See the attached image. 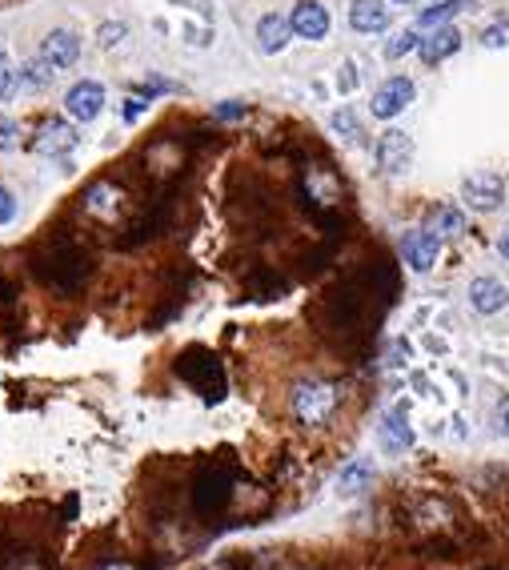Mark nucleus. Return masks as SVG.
<instances>
[{
    "mask_svg": "<svg viewBox=\"0 0 509 570\" xmlns=\"http://www.w3.org/2000/svg\"><path fill=\"white\" fill-rule=\"evenodd\" d=\"M36 273L53 285V290L68 293V290H77V285L88 278V258H85V249H80L73 238L60 233L57 241H48L45 258H36Z\"/></svg>",
    "mask_w": 509,
    "mask_h": 570,
    "instance_id": "f257e3e1",
    "label": "nucleus"
},
{
    "mask_svg": "<svg viewBox=\"0 0 509 570\" xmlns=\"http://www.w3.org/2000/svg\"><path fill=\"white\" fill-rule=\"evenodd\" d=\"M333 410H338V385L329 382H305L293 394V414L305 426H325L333 418Z\"/></svg>",
    "mask_w": 509,
    "mask_h": 570,
    "instance_id": "f03ea898",
    "label": "nucleus"
},
{
    "mask_svg": "<svg viewBox=\"0 0 509 570\" xmlns=\"http://www.w3.org/2000/svg\"><path fill=\"white\" fill-rule=\"evenodd\" d=\"M177 370H181V378H185L189 385H197V390H205L209 398H221V362L213 358L209 350H189L185 358L177 362Z\"/></svg>",
    "mask_w": 509,
    "mask_h": 570,
    "instance_id": "7ed1b4c3",
    "label": "nucleus"
},
{
    "mask_svg": "<svg viewBox=\"0 0 509 570\" xmlns=\"http://www.w3.org/2000/svg\"><path fill=\"white\" fill-rule=\"evenodd\" d=\"M100 109H105V85L100 80H77L73 89L65 93V113L77 121V125H88V121L100 117Z\"/></svg>",
    "mask_w": 509,
    "mask_h": 570,
    "instance_id": "20e7f679",
    "label": "nucleus"
},
{
    "mask_svg": "<svg viewBox=\"0 0 509 570\" xmlns=\"http://www.w3.org/2000/svg\"><path fill=\"white\" fill-rule=\"evenodd\" d=\"M437 253H441V238L425 226V229H410L401 238V261L417 273H430L437 266Z\"/></svg>",
    "mask_w": 509,
    "mask_h": 570,
    "instance_id": "39448f33",
    "label": "nucleus"
},
{
    "mask_svg": "<svg viewBox=\"0 0 509 570\" xmlns=\"http://www.w3.org/2000/svg\"><path fill=\"white\" fill-rule=\"evenodd\" d=\"M413 93H417V89H413L410 77H390L385 85H378V93H373L369 113L378 117V121H393L397 113H405V109H410Z\"/></svg>",
    "mask_w": 509,
    "mask_h": 570,
    "instance_id": "423d86ee",
    "label": "nucleus"
},
{
    "mask_svg": "<svg viewBox=\"0 0 509 570\" xmlns=\"http://www.w3.org/2000/svg\"><path fill=\"white\" fill-rule=\"evenodd\" d=\"M77 145H80L77 125H68V121H60V117L45 121L33 137V153H40V157H68Z\"/></svg>",
    "mask_w": 509,
    "mask_h": 570,
    "instance_id": "0eeeda50",
    "label": "nucleus"
},
{
    "mask_svg": "<svg viewBox=\"0 0 509 570\" xmlns=\"http://www.w3.org/2000/svg\"><path fill=\"white\" fill-rule=\"evenodd\" d=\"M378 165L381 173H405L413 165V137L405 129H385L381 141H378Z\"/></svg>",
    "mask_w": 509,
    "mask_h": 570,
    "instance_id": "6e6552de",
    "label": "nucleus"
},
{
    "mask_svg": "<svg viewBox=\"0 0 509 570\" xmlns=\"http://www.w3.org/2000/svg\"><path fill=\"white\" fill-rule=\"evenodd\" d=\"M289 25H293V37L301 40H325L329 37V8L317 5V0H297L289 13Z\"/></svg>",
    "mask_w": 509,
    "mask_h": 570,
    "instance_id": "1a4fd4ad",
    "label": "nucleus"
},
{
    "mask_svg": "<svg viewBox=\"0 0 509 570\" xmlns=\"http://www.w3.org/2000/svg\"><path fill=\"white\" fill-rule=\"evenodd\" d=\"M40 57L53 69H73L80 60V37L73 28H53V33H45V40H40Z\"/></svg>",
    "mask_w": 509,
    "mask_h": 570,
    "instance_id": "9d476101",
    "label": "nucleus"
},
{
    "mask_svg": "<svg viewBox=\"0 0 509 570\" xmlns=\"http://www.w3.org/2000/svg\"><path fill=\"white\" fill-rule=\"evenodd\" d=\"M349 28L353 33H385L390 28V5L385 0H353L349 5Z\"/></svg>",
    "mask_w": 509,
    "mask_h": 570,
    "instance_id": "9b49d317",
    "label": "nucleus"
},
{
    "mask_svg": "<svg viewBox=\"0 0 509 570\" xmlns=\"http://www.w3.org/2000/svg\"><path fill=\"white\" fill-rule=\"evenodd\" d=\"M462 197L470 201L473 209H497L502 206V197H505L502 177H493V173H473V177H465Z\"/></svg>",
    "mask_w": 509,
    "mask_h": 570,
    "instance_id": "f8f14e48",
    "label": "nucleus"
},
{
    "mask_svg": "<svg viewBox=\"0 0 509 570\" xmlns=\"http://www.w3.org/2000/svg\"><path fill=\"white\" fill-rule=\"evenodd\" d=\"M457 48H462V33H457L453 25H441L433 28L430 37H421V45H417V57L425 60V65H441L445 57H453Z\"/></svg>",
    "mask_w": 509,
    "mask_h": 570,
    "instance_id": "ddd939ff",
    "label": "nucleus"
},
{
    "mask_svg": "<svg viewBox=\"0 0 509 570\" xmlns=\"http://www.w3.org/2000/svg\"><path fill=\"white\" fill-rule=\"evenodd\" d=\"M289 37H293V25H289V16H281V13H265L257 20V48L265 57H277L285 45H289Z\"/></svg>",
    "mask_w": 509,
    "mask_h": 570,
    "instance_id": "4468645a",
    "label": "nucleus"
},
{
    "mask_svg": "<svg viewBox=\"0 0 509 570\" xmlns=\"http://www.w3.org/2000/svg\"><path fill=\"white\" fill-rule=\"evenodd\" d=\"M229 474L225 470H209L205 478L197 482V491H192V502H197V511H221V506L229 502Z\"/></svg>",
    "mask_w": 509,
    "mask_h": 570,
    "instance_id": "2eb2a0df",
    "label": "nucleus"
},
{
    "mask_svg": "<svg viewBox=\"0 0 509 570\" xmlns=\"http://www.w3.org/2000/svg\"><path fill=\"white\" fill-rule=\"evenodd\" d=\"M470 305H473L477 313H497V310H505V305H509L505 281H497V278H473V285H470Z\"/></svg>",
    "mask_w": 509,
    "mask_h": 570,
    "instance_id": "dca6fc26",
    "label": "nucleus"
},
{
    "mask_svg": "<svg viewBox=\"0 0 509 570\" xmlns=\"http://www.w3.org/2000/svg\"><path fill=\"white\" fill-rule=\"evenodd\" d=\"M120 206V189L109 185V181H97V185L85 189V213H93V217H109V213H117Z\"/></svg>",
    "mask_w": 509,
    "mask_h": 570,
    "instance_id": "f3484780",
    "label": "nucleus"
},
{
    "mask_svg": "<svg viewBox=\"0 0 509 570\" xmlns=\"http://www.w3.org/2000/svg\"><path fill=\"white\" fill-rule=\"evenodd\" d=\"M381 446L385 450H410L413 446V430H410V422L401 418V414H390V418L381 422Z\"/></svg>",
    "mask_w": 509,
    "mask_h": 570,
    "instance_id": "a211bd4d",
    "label": "nucleus"
},
{
    "mask_svg": "<svg viewBox=\"0 0 509 570\" xmlns=\"http://www.w3.org/2000/svg\"><path fill=\"white\" fill-rule=\"evenodd\" d=\"M465 8H473V0H441V5L425 8L417 25H421V28H441V25H450L453 16H462Z\"/></svg>",
    "mask_w": 509,
    "mask_h": 570,
    "instance_id": "6ab92c4d",
    "label": "nucleus"
},
{
    "mask_svg": "<svg viewBox=\"0 0 509 570\" xmlns=\"http://www.w3.org/2000/svg\"><path fill=\"white\" fill-rule=\"evenodd\" d=\"M57 73L60 69H53L45 57H36V60H28V65L20 69V89H33V93L36 89H48L57 80Z\"/></svg>",
    "mask_w": 509,
    "mask_h": 570,
    "instance_id": "aec40b11",
    "label": "nucleus"
},
{
    "mask_svg": "<svg viewBox=\"0 0 509 570\" xmlns=\"http://www.w3.org/2000/svg\"><path fill=\"white\" fill-rule=\"evenodd\" d=\"M430 229L437 233V238H457V233L465 229V213H462V209H453V206H441V209L433 213Z\"/></svg>",
    "mask_w": 509,
    "mask_h": 570,
    "instance_id": "412c9836",
    "label": "nucleus"
},
{
    "mask_svg": "<svg viewBox=\"0 0 509 570\" xmlns=\"http://www.w3.org/2000/svg\"><path fill=\"white\" fill-rule=\"evenodd\" d=\"M16 89H20V69L13 65V57H8V53H0V105L13 100Z\"/></svg>",
    "mask_w": 509,
    "mask_h": 570,
    "instance_id": "4be33fe9",
    "label": "nucleus"
},
{
    "mask_svg": "<svg viewBox=\"0 0 509 570\" xmlns=\"http://www.w3.org/2000/svg\"><path fill=\"white\" fill-rule=\"evenodd\" d=\"M329 129L338 137H345V141H358L361 137V121H358V113L353 109H338V113L329 117Z\"/></svg>",
    "mask_w": 509,
    "mask_h": 570,
    "instance_id": "5701e85b",
    "label": "nucleus"
},
{
    "mask_svg": "<svg viewBox=\"0 0 509 570\" xmlns=\"http://www.w3.org/2000/svg\"><path fill=\"white\" fill-rule=\"evenodd\" d=\"M125 37H129V25H125V20H105V25L97 28V45H100V48H117Z\"/></svg>",
    "mask_w": 509,
    "mask_h": 570,
    "instance_id": "b1692460",
    "label": "nucleus"
},
{
    "mask_svg": "<svg viewBox=\"0 0 509 570\" xmlns=\"http://www.w3.org/2000/svg\"><path fill=\"white\" fill-rule=\"evenodd\" d=\"M417 45H421V37H417V33H413V28H405V33H397V37L390 40V45H385V57H390V60H397V57L413 53V48H417Z\"/></svg>",
    "mask_w": 509,
    "mask_h": 570,
    "instance_id": "393cba45",
    "label": "nucleus"
},
{
    "mask_svg": "<svg viewBox=\"0 0 509 570\" xmlns=\"http://www.w3.org/2000/svg\"><path fill=\"white\" fill-rule=\"evenodd\" d=\"M16 145H20V121H13V117L0 113V153L16 149Z\"/></svg>",
    "mask_w": 509,
    "mask_h": 570,
    "instance_id": "a878e982",
    "label": "nucleus"
},
{
    "mask_svg": "<svg viewBox=\"0 0 509 570\" xmlns=\"http://www.w3.org/2000/svg\"><path fill=\"white\" fill-rule=\"evenodd\" d=\"M369 478H373V470H369V466H349V470L341 474V491H345V494L361 491V482H369Z\"/></svg>",
    "mask_w": 509,
    "mask_h": 570,
    "instance_id": "bb28decb",
    "label": "nucleus"
},
{
    "mask_svg": "<svg viewBox=\"0 0 509 570\" xmlns=\"http://www.w3.org/2000/svg\"><path fill=\"white\" fill-rule=\"evenodd\" d=\"M482 45H485V48H505V45H509V20H502V25H490V28H485Z\"/></svg>",
    "mask_w": 509,
    "mask_h": 570,
    "instance_id": "cd10ccee",
    "label": "nucleus"
},
{
    "mask_svg": "<svg viewBox=\"0 0 509 570\" xmlns=\"http://www.w3.org/2000/svg\"><path fill=\"white\" fill-rule=\"evenodd\" d=\"M13 217H16V197H13V189L0 185V226H8Z\"/></svg>",
    "mask_w": 509,
    "mask_h": 570,
    "instance_id": "c85d7f7f",
    "label": "nucleus"
},
{
    "mask_svg": "<svg viewBox=\"0 0 509 570\" xmlns=\"http://www.w3.org/2000/svg\"><path fill=\"white\" fill-rule=\"evenodd\" d=\"M245 117V105L241 100H225V105H217V121H241Z\"/></svg>",
    "mask_w": 509,
    "mask_h": 570,
    "instance_id": "c756f323",
    "label": "nucleus"
},
{
    "mask_svg": "<svg viewBox=\"0 0 509 570\" xmlns=\"http://www.w3.org/2000/svg\"><path fill=\"white\" fill-rule=\"evenodd\" d=\"M145 109H149L145 97H129V100H125V121H137L140 113H145Z\"/></svg>",
    "mask_w": 509,
    "mask_h": 570,
    "instance_id": "7c9ffc66",
    "label": "nucleus"
},
{
    "mask_svg": "<svg viewBox=\"0 0 509 570\" xmlns=\"http://www.w3.org/2000/svg\"><path fill=\"white\" fill-rule=\"evenodd\" d=\"M353 85H358V73H353V60H349V65L341 69V89H345V93H349Z\"/></svg>",
    "mask_w": 509,
    "mask_h": 570,
    "instance_id": "2f4dec72",
    "label": "nucleus"
},
{
    "mask_svg": "<svg viewBox=\"0 0 509 570\" xmlns=\"http://www.w3.org/2000/svg\"><path fill=\"white\" fill-rule=\"evenodd\" d=\"M497 418H502V430L509 434V398H502V406H497Z\"/></svg>",
    "mask_w": 509,
    "mask_h": 570,
    "instance_id": "473e14b6",
    "label": "nucleus"
},
{
    "mask_svg": "<svg viewBox=\"0 0 509 570\" xmlns=\"http://www.w3.org/2000/svg\"><path fill=\"white\" fill-rule=\"evenodd\" d=\"M497 249H502V258L509 261V238H502V246H497Z\"/></svg>",
    "mask_w": 509,
    "mask_h": 570,
    "instance_id": "72a5a7b5",
    "label": "nucleus"
},
{
    "mask_svg": "<svg viewBox=\"0 0 509 570\" xmlns=\"http://www.w3.org/2000/svg\"><path fill=\"white\" fill-rule=\"evenodd\" d=\"M393 5H417V0H393Z\"/></svg>",
    "mask_w": 509,
    "mask_h": 570,
    "instance_id": "f704fd0d",
    "label": "nucleus"
},
{
    "mask_svg": "<svg viewBox=\"0 0 509 570\" xmlns=\"http://www.w3.org/2000/svg\"><path fill=\"white\" fill-rule=\"evenodd\" d=\"M109 570H132V566H109Z\"/></svg>",
    "mask_w": 509,
    "mask_h": 570,
    "instance_id": "c9c22d12",
    "label": "nucleus"
}]
</instances>
